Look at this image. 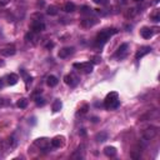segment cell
<instances>
[{"instance_id":"1","label":"cell","mask_w":160,"mask_h":160,"mask_svg":"<svg viewBox=\"0 0 160 160\" xmlns=\"http://www.w3.org/2000/svg\"><path fill=\"white\" fill-rule=\"evenodd\" d=\"M116 33H118V30L115 29V28H110V29H105V30L100 31L98 35H96V38H95V44L98 46L104 45L109 40V38L111 35H114V34H116Z\"/></svg>"},{"instance_id":"2","label":"cell","mask_w":160,"mask_h":160,"mask_svg":"<svg viewBox=\"0 0 160 160\" xmlns=\"http://www.w3.org/2000/svg\"><path fill=\"white\" fill-rule=\"evenodd\" d=\"M119 96H118V93L115 92H111L106 95L105 100H104V106H105L108 110H113V109H116L119 106Z\"/></svg>"},{"instance_id":"3","label":"cell","mask_w":160,"mask_h":160,"mask_svg":"<svg viewBox=\"0 0 160 160\" xmlns=\"http://www.w3.org/2000/svg\"><path fill=\"white\" fill-rule=\"evenodd\" d=\"M75 69H78V70H81L86 74L92 73L93 71V68H94V64L92 61H85V63H74L73 65Z\"/></svg>"},{"instance_id":"4","label":"cell","mask_w":160,"mask_h":160,"mask_svg":"<svg viewBox=\"0 0 160 160\" xmlns=\"http://www.w3.org/2000/svg\"><path fill=\"white\" fill-rule=\"evenodd\" d=\"M158 128L156 127H149L143 130V139L144 140H153L158 135Z\"/></svg>"},{"instance_id":"5","label":"cell","mask_w":160,"mask_h":160,"mask_svg":"<svg viewBox=\"0 0 160 160\" xmlns=\"http://www.w3.org/2000/svg\"><path fill=\"white\" fill-rule=\"evenodd\" d=\"M64 81H65V84H68L69 86L74 88V86H76V85L79 84L80 79H79V76L76 75L75 73H70V74L65 75V78H64Z\"/></svg>"},{"instance_id":"6","label":"cell","mask_w":160,"mask_h":160,"mask_svg":"<svg viewBox=\"0 0 160 160\" xmlns=\"http://www.w3.org/2000/svg\"><path fill=\"white\" fill-rule=\"evenodd\" d=\"M128 49H129V45L127 43L121 44L119 46V49L116 50V53L114 54V58H116V59H124L128 55Z\"/></svg>"},{"instance_id":"7","label":"cell","mask_w":160,"mask_h":160,"mask_svg":"<svg viewBox=\"0 0 160 160\" xmlns=\"http://www.w3.org/2000/svg\"><path fill=\"white\" fill-rule=\"evenodd\" d=\"M35 145L41 150H48L50 147V141H49V139H46V138H40L35 140Z\"/></svg>"},{"instance_id":"8","label":"cell","mask_w":160,"mask_h":160,"mask_svg":"<svg viewBox=\"0 0 160 160\" xmlns=\"http://www.w3.org/2000/svg\"><path fill=\"white\" fill-rule=\"evenodd\" d=\"M50 144H51L53 148H57V149L63 148L65 145V139H64V136H55L50 141Z\"/></svg>"},{"instance_id":"9","label":"cell","mask_w":160,"mask_h":160,"mask_svg":"<svg viewBox=\"0 0 160 160\" xmlns=\"http://www.w3.org/2000/svg\"><path fill=\"white\" fill-rule=\"evenodd\" d=\"M15 53H16V49L14 45H6L4 49H1V51H0V54H1L3 57H13Z\"/></svg>"},{"instance_id":"10","label":"cell","mask_w":160,"mask_h":160,"mask_svg":"<svg viewBox=\"0 0 160 160\" xmlns=\"http://www.w3.org/2000/svg\"><path fill=\"white\" fill-rule=\"evenodd\" d=\"M43 30H45V24L41 23V22H34L33 25H31V31L35 33V34H39Z\"/></svg>"},{"instance_id":"11","label":"cell","mask_w":160,"mask_h":160,"mask_svg":"<svg viewBox=\"0 0 160 160\" xmlns=\"http://www.w3.org/2000/svg\"><path fill=\"white\" fill-rule=\"evenodd\" d=\"M151 51V48L150 46H143V48H140L138 51H136V55H135V59L136 60H139V59H141L143 57H145L147 54H149Z\"/></svg>"},{"instance_id":"12","label":"cell","mask_w":160,"mask_h":160,"mask_svg":"<svg viewBox=\"0 0 160 160\" xmlns=\"http://www.w3.org/2000/svg\"><path fill=\"white\" fill-rule=\"evenodd\" d=\"M74 53V48H63V49L59 51V58L60 59H65L68 57H70V55Z\"/></svg>"},{"instance_id":"13","label":"cell","mask_w":160,"mask_h":160,"mask_svg":"<svg viewBox=\"0 0 160 160\" xmlns=\"http://www.w3.org/2000/svg\"><path fill=\"white\" fill-rule=\"evenodd\" d=\"M95 24H98V20H95V19H84V20H81V23H80V25L83 28H92Z\"/></svg>"},{"instance_id":"14","label":"cell","mask_w":160,"mask_h":160,"mask_svg":"<svg viewBox=\"0 0 160 160\" xmlns=\"http://www.w3.org/2000/svg\"><path fill=\"white\" fill-rule=\"evenodd\" d=\"M58 83H59L58 78H57V76H54V75H49V76L46 78V84H48V86H50V88L57 86Z\"/></svg>"},{"instance_id":"15","label":"cell","mask_w":160,"mask_h":160,"mask_svg":"<svg viewBox=\"0 0 160 160\" xmlns=\"http://www.w3.org/2000/svg\"><path fill=\"white\" fill-rule=\"evenodd\" d=\"M6 79H8V84L9 85H15L18 83V80H19V76L16 74L11 73V74H9L8 76H6Z\"/></svg>"},{"instance_id":"16","label":"cell","mask_w":160,"mask_h":160,"mask_svg":"<svg viewBox=\"0 0 160 160\" xmlns=\"http://www.w3.org/2000/svg\"><path fill=\"white\" fill-rule=\"evenodd\" d=\"M140 34H141V36L144 39H150L153 36V31L150 28H143V29L140 30Z\"/></svg>"},{"instance_id":"17","label":"cell","mask_w":160,"mask_h":160,"mask_svg":"<svg viewBox=\"0 0 160 160\" xmlns=\"http://www.w3.org/2000/svg\"><path fill=\"white\" fill-rule=\"evenodd\" d=\"M95 140H96V141H99V143H103V141L108 140V133H106V131H100V133L96 134Z\"/></svg>"},{"instance_id":"18","label":"cell","mask_w":160,"mask_h":160,"mask_svg":"<svg viewBox=\"0 0 160 160\" xmlns=\"http://www.w3.org/2000/svg\"><path fill=\"white\" fill-rule=\"evenodd\" d=\"M104 153H105V155L109 156V158H114L116 155V149L114 147H106L104 149Z\"/></svg>"},{"instance_id":"19","label":"cell","mask_w":160,"mask_h":160,"mask_svg":"<svg viewBox=\"0 0 160 160\" xmlns=\"http://www.w3.org/2000/svg\"><path fill=\"white\" fill-rule=\"evenodd\" d=\"M63 10L66 11V13H73V11H75V4L68 1L64 4V6H63Z\"/></svg>"},{"instance_id":"20","label":"cell","mask_w":160,"mask_h":160,"mask_svg":"<svg viewBox=\"0 0 160 160\" xmlns=\"http://www.w3.org/2000/svg\"><path fill=\"white\" fill-rule=\"evenodd\" d=\"M61 106H63L61 101H60L59 99H55L54 103H53V105H51V110L54 111V113H58V111L61 109Z\"/></svg>"},{"instance_id":"21","label":"cell","mask_w":160,"mask_h":160,"mask_svg":"<svg viewBox=\"0 0 160 160\" xmlns=\"http://www.w3.org/2000/svg\"><path fill=\"white\" fill-rule=\"evenodd\" d=\"M6 143H8V147H9V149H14V148H15L16 147V140H15V139H14V136H10V138H8V141H6Z\"/></svg>"},{"instance_id":"22","label":"cell","mask_w":160,"mask_h":160,"mask_svg":"<svg viewBox=\"0 0 160 160\" xmlns=\"http://www.w3.org/2000/svg\"><path fill=\"white\" fill-rule=\"evenodd\" d=\"M16 105L20 108V109H25L26 106H28V100L25 99V98H23V99H20V100H18V103H16Z\"/></svg>"},{"instance_id":"23","label":"cell","mask_w":160,"mask_h":160,"mask_svg":"<svg viewBox=\"0 0 160 160\" xmlns=\"http://www.w3.org/2000/svg\"><path fill=\"white\" fill-rule=\"evenodd\" d=\"M150 19L153 20V22H159V20H160V11L156 9V10L150 15Z\"/></svg>"},{"instance_id":"24","label":"cell","mask_w":160,"mask_h":160,"mask_svg":"<svg viewBox=\"0 0 160 160\" xmlns=\"http://www.w3.org/2000/svg\"><path fill=\"white\" fill-rule=\"evenodd\" d=\"M48 14L49 15H51V16H54V15H57L58 14V9L55 8V6H53V5H50L49 8H48Z\"/></svg>"},{"instance_id":"25","label":"cell","mask_w":160,"mask_h":160,"mask_svg":"<svg viewBox=\"0 0 160 160\" xmlns=\"http://www.w3.org/2000/svg\"><path fill=\"white\" fill-rule=\"evenodd\" d=\"M94 3L98 5H101V6H105V5H109L110 0H94Z\"/></svg>"},{"instance_id":"26","label":"cell","mask_w":160,"mask_h":160,"mask_svg":"<svg viewBox=\"0 0 160 160\" xmlns=\"http://www.w3.org/2000/svg\"><path fill=\"white\" fill-rule=\"evenodd\" d=\"M35 103L38 106H44L45 105V100L43 98H40V96H38V98H35Z\"/></svg>"},{"instance_id":"27","label":"cell","mask_w":160,"mask_h":160,"mask_svg":"<svg viewBox=\"0 0 160 160\" xmlns=\"http://www.w3.org/2000/svg\"><path fill=\"white\" fill-rule=\"evenodd\" d=\"M88 109H89V105H88V104H83V106L79 109V113H80V114H85L86 111H88Z\"/></svg>"},{"instance_id":"28","label":"cell","mask_w":160,"mask_h":160,"mask_svg":"<svg viewBox=\"0 0 160 160\" xmlns=\"http://www.w3.org/2000/svg\"><path fill=\"white\" fill-rule=\"evenodd\" d=\"M93 64H100L101 63V58L99 57V55H95V57H93Z\"/></svg>"},{"instance_id":"29","label":"cell","mask_w":160,"mask_h":160,"mask_svg":"<svg viewBox=\"0 0 160 160\" xmlns=\"http://www.w3.org/2000/svg\"><path fill=\"white\" fill-rule=\"evenodd\" d=\"M92 11H93V9L89 8V6H83L81 8V13H84V14H90Z\"/></svg>"},{"instance_id":"30","label":"cell","mask_w":160,"mask_h":160,"mask_svg":"<svg viewBox=\"0 0 160 160\" xmlns=\"http://www.w3.org/2000/svg\"><path fill=\"white\" fill-rule=\"evenodd\" d=\"M10 3V0H0V5L4 6V5H8Z\"/></svg>"},{"instance_id":"31","label":"cell","mask_w":160,"mask_h":160,"mask_svg":"<svg viewBox=\"0 0 160 160\" xmlns=\"http://www.w3.org/2000/svg\"><path fill=\"white\" fill-rule=\"evenodd\" d=\"M6 104H8V101H5L4 99H0V108H3V106H5Z\"/></svg>"},{"instance_id":"32","label":"cell","mask_w":160,"mask_h":160,"mask_svg":"<svg viewBox=\"0 0 160 160\" xmlns=\"http://www.w3.org/2000/svg\"><path fill=\"white\" fill-rule=\"evenodd\" d=\"M54 45H55L54 43H48L45 48H46V49H51V48H54Z\"/></svg>"},{"instance_id":"33","label":"cell","mask_w":160,"mask_h":160,"mask_svg":"<svg viewBox=\"0 0 160 160\" xmlns=\"http://www.w3.org/2000/svg\"><path fill=\"white\" fill-rule=\"evenodd\" d=\"M86 133H85V130L84 129H81V131H79V135H81V136H84Z\"/></svg>"},{"instance_id":"34","label":"cell","mask_w":160,"mask_h":160,"mask_svg":"<svg viewBox=\"0 0 160 160\" xmlns=\"http://www.w3.org/2000/svg\"><path fill=\"white\" fill-rule=\"evenodd\" d=\"M1 86H3V80L0 79V88H1Z\"/></svg>"},{"instance_id":"35","label":"cell","mask_w":160,"mask_h":160,"mask_svg":"<svg viewBox=\"0 0 160 160\" xmlns=\"http://www.w3.org/2000/svg\"><path fill=\"white\" fill-rule=\"evenodd\" d=\"M134 1H136V3H139V1H140V3H141V1H144V0H134Z\"/></svg>"}]
</instances>
